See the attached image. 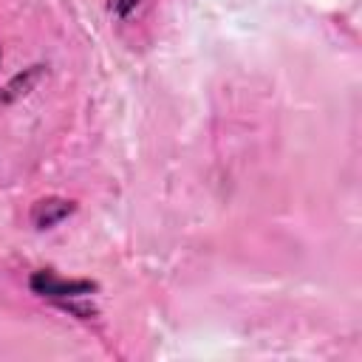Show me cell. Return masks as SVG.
<instances>
[{"label":"cell","instance_id":"obj_1","mask_svg":"<svg viewBox=\"0 0 362 362\" xmlns=\"http://www.w3.org/2000/svg\"><path fill=\"white\" fill-rule=\"evenodd\" d=\"M31 291L65 305L68 300H79V297L93 294L96 283H90V280H65L54 272H34L31 274Z\"/></svg>","mask_w":362,"mask_h":362},{"label":"cell","instance_id":"obj_2","mask_svg":"<svg viewBox=\"0 0 362 362\" xmlns=\"http://www.w3.org/2000/svg\"><path fill=\"white\" fill-rule=\"evenodd\" d=\"M76 204L68 198H42L31 206V223L37 229H51L57 223H62L68 215H74Z\"/></svg>","mask_w":362,"mask_h":362},{"label":"cell","instance_id":"obj_3","mask_svg":"<svg viewBox=\"0 0 362 362\" xmlns=\"http://www.w3.org/2000/svg\"><path fill=\"white\" fill-rule=\"evenodd\" d=\"M107 6H110V14H113V17L124 20V17H130V11L139 6V0H110Z\"/></svg>","mask_w":362,"mask_h":362}]
</instances>
